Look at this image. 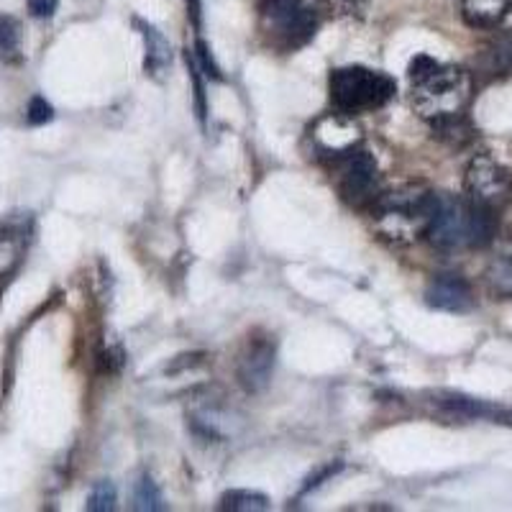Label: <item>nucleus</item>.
Here are the masks:
<instances>
[{
  "mask_svg": "<svg viewBox=\"0 0 512 512\" xmlns=\"http://www.w3.org/2000/svg\"><path fill=\"white\" fill-rule=\"evenodd\" d=\"M425 300L431 308L446 310V313H466L474 308L472 287L459 274H438L425 290Z\"/></svg>",
  "mask_w": 512,
  "mask_h": 512,
  "instance_id": "1a4fd4ad",
  "label": "nucleus"
},
{
  "mask_svg": "<svg viewBox=\"0 0 512 512\" xmlns=\"http://www.w3.org/2000/svg\"><path fill=\"white\" fill-rule=\"evenodd\" d=\"M349 3H361V0H349Z\"/></svg>",
  "mask_w": 512,
  "mask_h": 512,
  "instance_id": "bb28decb",
  "label": "nucleus"
},
{
  "mask_svg": "<svg viewBox=\"0 0 512 512\" xmlns=\"http://www.w3.org/2000/svg\"><path fill=\"white\" fill-rule=\"evenodd\" d=\"M88 507L90 512H111L116 510V487L108 479H100L93 484L88 495Z\"/></svg>",
  "mask_w": 512,
  "mask_h": 512,
  "instance_id": "6ab92c4d",
  "label": "nucleus"
},
{
  "mask_svg": "<svg viewBox=\"0 0 512 512\" xmlns=\"http://www.w3.org/2000/svg\"><path fill=\"white\" fill-rule=\"evenodd\" d=\"M338 469H341V464H331V466H326V469H323V472H320V474H315V477H310V479H308V484H305V489H303V492H310V489L320 487V484L326 482L328 477H333V474H336Z\"/></svg>",
  "mask_w": 512,
  "mask_h": 512,
  "instance_id": "b1692460",
  "label": "nucleus"
},
{
  "mask_svg": "<svg viewBox=\"0 0 512 512\" xmlns=\"http://www.w3.org/2000/svg\"><path fill=\"white\" fill-rule=\"evenodd\" d=\"M187 67H190V77H192V88H195V108H198V118L200 123H205V116H208V105H205V88L203 80H200V67L195 62V54L187 49Z\"/></svg>",
  "mask_w": 512,
  "mask_h": 512,
  "instance_id": "aec40b11",
  "label": "nucleus"
},
{
  "mask_svg": "<svg viewBox=\"0 0 512 512\" xmlns=\"http://www.w3.org/2000/svg\"><path fill=\"white\" fill-rule=\"evenodd\" d=\"M195 62H198L200 72H205L208 77H213V80H223L221 75V67H218L216 62H213V54H210L208 44H205L203 39H198V44H195Z\"/></svg>",
  "mask_w": 512,
  "mask_h": 512,
  "instance_id": "4be33fe9",
  "label": "nucleus"
},
{
  "mask_svg": "<svg viewBox=\"0 0 512 512\" xmlns=\"http://www.w3.org/2000/svg\"><path fill=\"white\" fill-rule=\"evenodd\" d=\"M438 408L446 410L448 415H456V418H497L500 415V408H495V405L474 400V397L456 395V392L438 395Z\"/></svg>",
  "mask_w": 512,
  "mask_h": 512,
  "instance_id": "f8f14e48",
  "label": "nucleus"
},
{
  "mask_svg": "<svg viewBox=\"0 0 512 512\" xmlns=\"http://www.w3.org/2000/svg\"><path fill=\"white\" fill-rule=\"evenodd\" d=\"M303 8V0H262V16L267 18V24L272 26V31H280Z\"/></svg>",
  "mask_w": 512,
  "mask_h": 512,
  "instance_id": "dca6fc26",
  "label": "nucleus"
},
{
  "mask_svg": "<svg viewBox=\"0 0 512 512\" xmlns=\"http://www.w3.org/2000/svg\"><path fill=\"white\" fill-rule=\"evenodd\" d=\"M221 510L231 512H262L269 510V497L262 492H251V489H231L221 497Z\"/></svg>",
  "mask_w": 512,
  "mask_h": 512,
  "instance_id": "2eb2a0df",
  "label": "nucleus"
},
{
  "mask_svg": "<svg viewBox=\"0 0 512 512\" xmlns=\"http://www.w3.org/2000/svg\"><path fill=\"white\" fill-rule=\"evenodd\" d=\"M495 210L484 208L469 198L438 195L428 239L438 249H479L495 239Z\"/></svg>",
  "mask_w": 512,
  "mask_h": 512,
  "instance_id": "f03ea898",
  "label": "nucleus"
},
{
  "mask_svg": "<svg viewBox=\"0 0 512 512\" xmlns=\"http://www.w3.org/2000/svg\"><path fill=\"white\" fill-rule=\"evenodd\" d=\"M482 64L492 75H507L512 70V34H500L482 52Z\"/></svg>",
  "mask_w": 512,
  "mask_h": 512,
  "instance_id": "4468645a",
  "label": "nucleus"
},
{
  "mask_svg": "<svg viewBox=\"0 0 512 512\" xmlns=\"http://www.w3.org/2000/svg\"><path fill=\"white\" fill-rule=\"evenodd\" d=\"M497 418H500V423L512 425V410H505V413H500V415H497Z\"/></svg>",
  "mask_w": 512,
  "mask_h": 512,
  "instance_id": "a878e982",
  "label": "nucleus"
},
{
  "mask_svg": "<svg viewBox=\"0 0 512 512\" xmlns=\"http://www.w3.org/2000/svg\"><path fill=\"white\" fill-rule=\"evenodd\" d=\"M274 372V341L269 338H254L244 349L239 359V382L246 392L256 395V392L267 390L269 379Z\"/></svg>",
  "mask_w": 512,
  "mask_h": 512,
  "instance_id": "6e6552de",
  "label": "nucleus"
},
{
  "mask_svg": "<svg viewBox=\"0 0 512 512\" xmlns=\"http://www.w3.org/2000/svg\"><path fill=\"white\" fill-rule=\"evenodd\" d=\"M464 187L466 198L497 213L510 203L512 175L510 169L492 154H477V157H472V162L466 164Z\"/></svg>",
  "mask_w": 512,
  "mask_h": 512,
  "instance_id": "423d86ee",
  "label": "nucleus"
},
{
  "mask_svg": "<svg viewBox=\"0 0 512 512\" xmlns=\"http://www.w3.org/2000/svg\"><path fill=\"white\" fill-rule=\"evenodd\" d=\"M438 195L423 185H402L382 192L372 208L374 228L392 244L408 246L428 236Z\"/></svg>",
  "mask_w": 512,
  "mask_h": 512,
  "instance_id": "f257e3e1",
  "label": "nucleus"
},
{
  "mask_svg": "<svg viewBox=\"0 0 512 512\" xmlns=\"http://www.w3.org/2000/svg\"><path fill=\"white\" fill-rule=\"evenodd\" d=\"M310 141L320 159L328 164L346 157L361 146V128L356 126L349 113H328L310 128Z\"/></svg>",
  "mask_w": 512,
  "mask_h": 512,
  "instance_id": "0eeeda50",
  "label": "nucleus"
},
{
  "mask_svg": "<svg viewBox=\"0 0 512 512\" xmlns=\"http://www.w3.org/2000/svg\"><path fill=\"white\" fill-rule=\"evenodd\" d=\"M487 282L495 295L512 297V256H505V259H500V262L489 267Z\"/></svg>",
  "mask_w": 512,
  "mask_h": 512,
  "instance_id": "a211bd4d",
  "label": "nucleus"
},
{
  "mask_svg": "<svg viewBox=\"0 0 512 512\" xmlns=\"http://www.w3.org/2000/svg\"><path fill=\"white\" fill-rule=\"evenodd\" d=\"M141 29V36H144L146 41V59H144V67H146V75H164V70L169 67V62H172V49H169V41L164 39L162 34H159L154 26L149 24H141V21H136Z\"/></svg>",
  "mask_w": 512,
  "mask_h": 512,
  "instance_id": "9b49d317",
  "label": "nucleus"
},
{
  "mask_svg": "<svg viewBox=\"0 0 512 512\" xmlns=\"http://www.w3.org/2000/svg\"><path fill=\"white\" fill-rule=\"evenodd\" d=\"M134 510H144V512H157L164 510L162 502V492H159L157 482H154L149 474H141L134 484Z\"/></svg>",
  "mask_w": 512,
  "mask_h": 512,
  "instance_id": "f3484780",
  "label": "nucleus"
},
{
  "mask_svg": "<svg viewBox=\"0 0 512 512\" xmlns=\"http://www.w3.org/2000/svg\"><path fill=\"white\" fill-rule=\"evenodd\" d=\"M0 62H24V29L18 24V18L8 13H0Z\"/></svg>",
  "mask_w": 512,
  "mask_h": 512,
  "instance_id": "ddd939ff",
  "label": "nucleus"
},
{
  "mask_svg": "<svg viewBox=\"0 0 512 512\" xmlns=\"http://www.w3.org/2000/svg\"><path fill=\"white\" fill-rule=\"evenodd\" d=\"M331 169L336 190L344 198V203H349L356 210L374 208V203H377L379 195L384 192L382 177H379L377 162H374V157L364 146H359V149L349 152L346 157L331 162Z\"/></svg>",
  "mask_w": 512,
  "mask_h": 512,
  "instance_id": "39448f33",
  "label": "nucleus"
},
{
  "mask_svg": "<svg viewBox=\"0 0 512 512\" xmlns=\"http://www.w3.org/2000/svg\"><path fill=\"white\" fill-rule=\"evenodd\" d=\"M26 8L34 18H52L59 8V0H26Z\"/></svg>",
  "mask_w": 512,
  "mask_h": 512,
  "instance_id": "5701e85b",
  "label": "nucleus"
},
{
  "mask_svg": "<svg viewBox=\"0 0 512 512\" xmlns=\"http://www.w3.org/2000/svg\"><path fill=\"white\" fill-rule=\"evenodd\" d=\"M510 6L512 0H461V16L472 29H495Z\"/></svg>",
  "mask_w": 512,
  "mask_h": 512,
  "instance_id": "9d476101",
  "label": "nucleus"
},
{
  "mask_svg": "<svg viewBox=\"0 0 512 512\" xmlns=\"http://www.w3.org/2000/svg\"><path fill=\"white\" fill-rule=\"evenodd\" d=\"M26 118H29L31 126H44L54 118V108L49 105L47 98H41V95H34L29 103V111H26Z\"/></svg>",
  "mask_w": 512,
  "mask_h": 512,
  "instance_id": "412c9836",
  "label": "nucleus"
},
{
  "mask_svg": "<svg viewBox=\"0 0 512 512\" xmlns=\"http://www.w3.org/2000/svg\"><path fill=\"white\" fill-rule=\"evenodd\" d=\"M331 100L341 113H367L377 111L395 98V80L384 72L369 67H338L328 80Z\"/></svg>",
  "mask_w": 512,
  "mask_h": 512,
  "instance_id": "20e7f679",
  "label": "nucleus"
},
{
  "mask_svg": "<svg viewBox=\"0 0 512 512\" xmlns=\"http://www.w3.org/2000/svg\"><path fill=\"white\" fill-rule=\"evenodd\" d=\"M472 75L461 67L436 64L428 75L413 80V105L420 118L433 126L451 118L464 116L466 105L472 103Z\"/></svg>",
  "mask_w": 512,
  "mask_h": 512,
  "instance_id": "7ed1b4c3",
  "label": "nucleus"
},
{
  "mask_svg": "<svg viewBox=\"0 0 512 512\" xmlns=\"http://www.w3.org/2000/svg\"><path fill=\"white\" fill-rule=\"evenodd\" d=\"M187 3V16H190L192 26L200 31V24H203V3L200 0H185Z\"/></svg>",
  "mask_w": 512,
  "mask_h": 512,
  "instance_id": "393cba45",
  "label": "nucleus"
}]
</instances>
